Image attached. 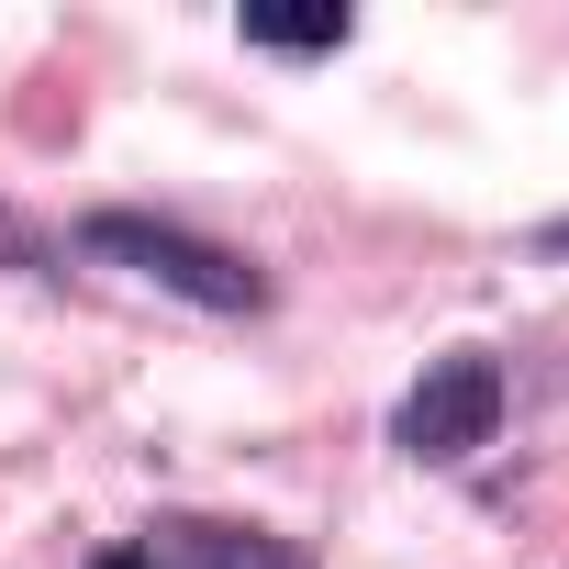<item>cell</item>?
Segmentation results:
<instances>
[{
    "instance_id": "3",
    "label": "cell",
    "mask_w": 569,
    "mask_h": 569,
    "mask_svg": "<svg viewBox=\"0 0 569 569\" xmlns=\"http://www.w3.org/2000/svg\"><path fill=\"white\" fill-rule=\"evenodd\" d=\"M168 536H179V558H190V569H313V547L268 536V525H212V513H179Z\"/></svg>"
},
{
    "instance_id": "4",
    "label": "cell",
    "mask_w": 569,
    "mask_h": 569,
    "mask_svg": "<svg viewBox=\"0 0 569 569\" xmlns=\"http://www.w3.org/2000/svg\"><path fill=\"white\" fill-rule=\"evenodd\" d=\"M347 34H358L347 0H313V12H246V46L257 57H336Z\"/></svg>"
},
{
    "instance_id": "2",
    "label": "cell",
    "mask_w": 569,
    "mask_h": 569,
    "mask_svg": "<svg viewBox=\"0 0 569 569\" xmlns=\"http://www.w3.org/2000/svg\"><path fill=\"white\" fill-rule=\"evenodd\" d=\"M491 436H502V358H480V347L436 358V369L402 391V413H391V447L425 458V469H469Z\"/></svg>"
},
{
    "instance_id": "5",
    "label": "cell",
    "mask_w": 569,
    "mask_h": 569,
    "mask_svg": "<svg viewBox=\"0 0 569 569\" xmlns=\"http://www.w3.org/2000/svg\"><path fill=\"white\" fill-rule=\"evenodd\" d=\"M90 569H168V558H157V547H101Z\"/></svg>"
},
{
    "instance_id": "1",
    "label": "cell",
    "mask_w": 569,
    "mask_h": 569,
    "mask_svg": "<svg viewBox=\"0 0 569 569\" xmlns=\"http://www.w3.org/2000/svg\"><path fill=\"white\" fill-rule=\"evenodd\" d=\"M79 246H90L101 268L157 279V291H168V302H190V313H223V325L268 313V268H257L246 246H223V234L168 223V212H123V201H101V212H79Z\"/></svg>"
},
{
    "instance_id": "6",
    "label": "cell",
    "mask_w": 569,
    "mask_h": 569,
    "mask_svg": "<svg viewBox=\"0 0 569 569\" xmlns=\"http://www.w3.org/2000/svg\"><path fill=\"white\" fill-rule=\"evenodd\" d=\"M536 246H547V257H569V212H558V223H547V234H536Z\"/></svg>"
}]
</instances>
